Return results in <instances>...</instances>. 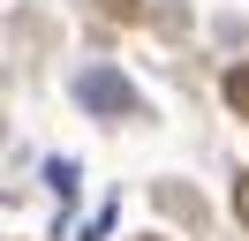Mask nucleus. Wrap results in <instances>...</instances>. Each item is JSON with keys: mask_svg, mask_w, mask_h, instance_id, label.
<instances>
[{"mask_svg": "<svg viewBox=\"0 0 249 241\" xmlns=\"http://www.w3.org/2000/svg\"><path fill=\"white\" fill-rule=\"evenodd\" d=\"M227 98H234V105L249 113V68H227Z\"/></svg>", "mask_w": 249, "mask_h": 241, "instance_id": "f257e3e1", "label": "nucleus"}, {"mask_svg": "<svg viewBox=\"0 0 249 241\" xmlns=\"http://www.w3.org/2000/svg\"><path fill=\"white\" fill-rule=\"evenodd\" d=\"M234 219H242V226H249V173H242V181H234Z\"/></svg>", "mask_w": 249, "mask_h": 241, "instance_id": "f03ea898", "label": "nucleus"}]
</instances>
